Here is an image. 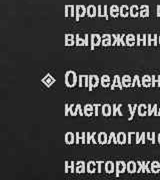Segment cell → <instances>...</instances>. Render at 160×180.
<instances>
[{"label":"cell","instance_id":"cell-18","mask_svg":"<svg viewBox=\"0 0 160 180\" xmlns=\"http://www.w3.org/2000/svg\"><path fill=\"white\" fill-rule=\"evenodd\" d=\"M121 81H122V85L124 88H128V87H132V79L130 77V75H123L121 77Z\"/></svg>","mask_w":160,"mask_h":180},{"label":"cell","instance_id":"cell-22","mask_svg":"<svg viewBox=\"0 0 160 180\" xmlns=\"http://www.w3.org/2000/svg\"><path fill=\"white\" fill-rule=\"evenodd\" d=\"M83 113L85 116H92L94 115V105L92 104H86L83 107Z\"/></svg>","mask_w":160,"mask_h":180},{"label":"cell","instance_id":"cell-38","mask_svg":"<svg viewBox=\"0 0 160 180\" xmlns=\"http://www.w3.org/2000/svg\"><path fill=\"white\" fill-rule=\"evenodd\" d=\"M95 136H96V132H87L86 133V143L89 144V143H93V144H96V139H95Z\"/></svg>","mask_w":160,"mask_h":180},{"label":"cell","instance_id":"cell-31","mask_svg":"<svg viewBox=\"0 0 160 180\" xmlns=\"http://www.w3.org/2000/svg\"><path fill=\"white\" fill-rule=\"evenodd\" d=\"M130 16L133 18H136L140 16V7L138 5H132L130 6Z\"/></svg>","mask_w":160,"mask_h":180},{"label":"cell","instance_id":"cell-13","mask_svg":"<svg viewBox=\"0 0 160 180\" xmlns=\"http://www.w3.org/2000/svg\"><path fill=\"white\" fill-rule=\"evenodd\" d=\"M158 36L157 34H147V45L151 46L153 44L154 46L158 45Z\"/></svg>","mask_w":160,"mask_h":180},{"label":"cell","instance_id":"cell-17","mask_svg":"<svg viewBox=\"0 0 160 180\" xmlns=\"http://www.w3.org/2000/svg\"><path fill=\"white\" fill-rule=\"evenodd\" d=\"M70 171L71 173H74L75 172V162L74 161H65L64 163V172L67 173V172Z\"/></svg>","mask_w":160,"mask_h":180},{"label":"cell","instance_id":"cell-23","mask_svg":"<svg viewBox=\"0 0 160 180\" xmlns=\"http://www.w3.org/2000/svg\"><path fill=\"white\" fill-rule=\"evenodd\" d=\"M102 46H111L112 45V36L111 34H103L102 35V42H101Z\"/></svg>","mask_w":160,"mask_h":180},{"label":"cell","instance_id":"cell-39","mask_svg":"<svg viewBox=\"0 0 160 180\" xmlns=\"http://www.w3.org/2000/svg\"><path fill=\"white\" fill-rule=\"evenodd\" d=\"M116 136H117V141H118V144H121V145H123V144H125L127 142V135L126 133L124 132H119L116 134Z\"/></svg>","mask_w":160,"mask_h":180},{"label":"cell","instance_id":"cell-8","mask_svg":"<svg viewBox=\"0 0 160 180\" xmlns=\"http://www.w3.org/2000/svg\"><path fill=\"white\" fill-rule=\"evenodd\" d=\"M97 16L98 17H104L105 19H109V16H108V6L105 4L104 6L102 5H98L97 7Z\"/></svg>","mask_w":160,"mask_h":180},{"label":"cell","instance_id":"cell-40","mask_svg":"<svg viewBox=\"0 0 160 180\" xmlns=\"http://www.w3.org/2000/svg\"><path fill=\"white\" fill-rule=\"evenodd\" d=\"M112 36V46L121 45V36L122 34H111Z\"/></svg>","mask_w":160,"mask_h":180},{"label":"cell","instance_id":"cell-35","mask_svg":"<svg viewBox=\"0 0 160 180\" xmlns=\"http://www.w3.org/2000/svg\"><path fill=\"white\" fill-rule=\"evenodd\" d=\"M120 16L123 18L130 16V7L128 5H122L120 7Z\"/></svg>","mask_w":160,"mask_h":180},{"label":"cell","instance_id":"cell-5","mask_svg":"<svg viewBox=\"0 0 160 180\" xmlns=\"http://www.w3.org/2000/svg\"><path fill=\"white\" fill-rule=\"evenodd\" d=\"M90 44H91V49L93 50L97 46L101 45V42H102V36L99 34H91L90 35Z\"/></svg>","mask_w":160,"mask_h":180},{"label":"cell","instance_id":"cell-34","mask_svg":"<svg viewBox=\"0 0 160 180\" xmlns=\"http://www.w3.org/2000/svg\"><path fill=\"white\" fill-rule=\"evenodd\" d=\"M97 12H98V10H96V6L88 5V7H87V14L86 15L88 17H90V18H93V17H95L97 15Z\"/></svg>","mask_w":160,"mask_h":180},{"label":"cell","instance_id":"cell-54","mask_svg":"<svg viewBox=\"0 0 160 180\" xmlns=\"http://www.w3.org/2000/svg\"><path fill=\"white\" fill-rule=\"evenodd\" d=\"M157 17H160V5H157Z\"/></svg>","mask_w":160,"mask_h":180},{"label":"cell","instance_id":"cell-16","mask_svg":"<svg viewBox=\"0 0 160 180\" xmlns=\"http://www.w3.org/2000/svg\"><path fill=\"white\" fill-rule=\"evenodd\" d=\"M64 141L68 145H71V144H73L76 142V136L73 132H67L66 134H65V137H64Z\"/></svg>","mask_w":160,"mask_h":180},{"label":"cell","instance_id":"cell-21","mask_svg":"<svg viewBox=\"0 0 160 180\" xmlns=\"http://www.w3.org/2000/svg\"><path fill=\"white\" fill-rule=\"evenodd\" d=\"M104 169H105V172L108 174H111L115 172V163L112 161H107L105 162V165H104Z\"/></svg>","mask_w":160,"mask_h":180},{"label":"cell","instance_id":"cell-24","mask_svg":"<svg viewBox=\"0 0 160 180\" xmlns=\"http://www.w3.org/2000/svg\"><path fill=\"white\" fill-rule=\"evenodd\" d=\"M137 113L139 116H146L148 115V106L145 104H139L137 108Z\"/></svg>","mask_w":160,"mask_h":180},{"label":"cell","instance_id":"cell-50","mask_svg":"<svg viewBox=\"0 0 160 180\" xmlns=\"http://www.w3.org/2000/svg\"><path fill=\"white\" fill-rule=\"evenodd\" d=\"M146 133L145 132H142L140 134V143H142V144H145V142H146Z\"/></svg>","mask_w":160,"mask_h":180},{"label":"cell","instance_id":"cell-29","mask_svg":"<svg viewBox=\"0 0 160 180\" xmlns=\"http://www.w3.org/2000/svg\"><path fill=\"white\" fill-rule=\"evenodd\" d=\"M148 106V116H151V115H154V116H158V105L157 104H154L153 106L151 104H147Z\"/></svg>","mask_w":160,"mask_h":180},{"label":"cell","instance_id":"cell-41","mask_svg":"<svg viewBox=\"0 0 160 180\" xmlns=\"http://www.w3.org/2000/svg\"><path fill=\"white\" fill-rule=\"evenodd\" d=\"M140 7V17H148L149 16V6L148 5H141Z\"/></svg>","mask_w":160,"mask_h":180},{"label":"cell","instance_id":"cell-33","mask_svg":"<svg viewBox=\"0 0 160 180\" xmlns=\"http://www.w3.org/2000/svg\"><path fill=\"white\" fill-rule=\"evenodd\" d=\"M98 143L101 145L108 143V136L106 134V132H100L98 133Z\"/></svg>","mask_w":160,"mask_h":180},{"label":"cell","instance_id":"cell-42","mask_svg":"<svg viewBox=\"0 0 160 180\" xmlns=\"http://www.w3.org/2000/svg\"><path fill=\"white\" fill-rule=\"evenodd\" d=\"M138 108L137 104H134V105H131V104H128V111L130 113V117L128 118V120H132L134 117V114L136 112V109Z\"/></svg>","mask_w":160,"mask_h":180},{"label":"cell","instance_id":"cell-53","mask_svg":"<svg viewBox=\"0 0 160 180\" xmlns=\"http://www.w3.org/2000/svg\"><path fill=\"white\" fill-rule=\"evenodd\" d=\"M85 41H86V45H85V46H88V45H89V42H88V34H85Z\"/></svg>","mask_w":160,"mask_h":180},{"label":"cell","instance_id":"cell-48","mask_svg":"<svg viewBox=\"0 0 160 180\" xmlns=\"http://www.w3.org/2000/svg\"><path fill=\"white\" fill-rule=\"evenodd\" d=\"M96 163H97V172L98 173H101L102 172V166L105 165L104 161H96Z\"/></svg>","mask_w":160,"mask_h":180},{"label":"cell","instance_id":"cell-27","mask_svg":"<svg viewBox=\"0 0 160 180\" xmlns=\"http://www.w3.org/2000/svg\"><path fill=\"white\" fill-rule=\"evenodd\" d=\"M109 13H110L111 17L117 18L120 15V8L117 5H111L110 8H109Z\"/></svg>","mask_w":160,"mask_h":180},{"label":"cell","instance_id":"cell-36","mask_svg":"<svg viewBox=\"0 0 160 180\" xmlns=\"http://www.w3.org/2000/svg\"><path fill=\"white\" fill-rule=\"evenodd\" d=\"M121 107L122 104H113L112 105V115L116 116V115H119V116H122V112H121Z\"/></svg>","mask_w":160,"mask_h":180},{"label":"cell","instance_id":"cell-20","mask_svg":"<svg viewBox=\"0 0 160 180\" xmlns=\"http://www.w3.org/2000/svg\"><path fill=\"white\" fill-rule=\"evenodd\" d=\"M137 162L135 161H129L128 163H127V172L130 174H133V173H137Z\"/></svg>","mask_w":160,"mask_h":180},{"label":"cell","instance_id":"cell-52","mask_svg":"<svg viewBox=\"0 0 160 180\" xmlns=\"http://www.w3.org/2000/svg\"><path fill=\"white\" fill-rule=\"evenodd\" d=\"M140 134H141V133H139V132H136V134H135V136H136V144L140 143Z\"/></svg>","mask_w":160,"mask_h":180},{"label":"cell","instance_id":"cell-55","mask_svg":"<svg viewBox=\"0 0 160 180\" xmlns=\"http://www.w3.org/2000/svg\"><path fill=\"white\" fill-rule=\"evenodd\" d=\"M157 141H158V143L160 144V133H159L158 136H157Z\"/></svg>","mask_w":160,"mask_h":180},{"label":"cell","instance_id":"cell-47","mask_svg":"<svg viewBox=\"0 0 160 180\" xmlns=\"http://www.w3.org/2000/svg\"><path fill=\"white\" fill-rule=\"evenodd\" d=\"M155 135H156L155 132H152V133L148 132V133H146V138H147L148 140H150L152 144H155V142H156V137H155Z\"/></svg>","mask_w":160,"mask_h":180},{"label":"cell","instance_id":"cell-15","mask_svg":"<svg viewBox=\"0 0 160 180\" xmlns=\"http://www.w3.org/2000/svg\"><path fill=\"white\" fill-rule=\"evenodd\" d=\"M75 172L76 173H84V172H86V164L84 161L75 162Z\"/></svg>","mask_w":160,"mask_h":180},{"label":"cell","instance_id":"cell-32","mask_svg":"<svg viewBox=\"0 0 160 180\" xmlns=\"http://www.w3.org/2000/svg\"><path fill=\"white\" fill-rule=\"evenodd\" d=\"M141 83H142L143 87H150V86H152V79L150 75H143L142 79H141Z\"/></svg>","mask_w":160,"mask_h":180},{"label":"cell","instance_id":"cell-30","mask_svg":"<svg viewBox=\"0 0 160 180\" xmlns=\"http://www.w3.org/2000/svg\"><path fill=\"white\" fill-rule=\"evenodd\" d=\"M100 84L104 88L111 86L110 85V77H109V75L104 74V75H102V76H101V78H100Z\"/></svg>","mask_w":160,"mask_h":180},{"label":"cell","instance_id":"cell-57","mask_svg":"<svg viewBox=\"0 0 160 180\" xmlns=\"http://www.w3.org/2000/svg\"><path fill=\"white\" fill-rule=\"evenodd\" d=\"M158 116H160V107L158 108Z\"/></svg>","mask_w":160,"mask_h":180},{"label":"cell","instance_id":"cell-43","mask_svg":"<svg viewBox=\"0 0 160 180\" xmlns=\"http://www.w3.org/2000/svg\"><path fill=\"white\" fill-rule=\"evenodd\" d=\"M75 41H76V44L77 46H85L86 45V41H85V38H82L80 34H76L75 35Z\"/></svg>","mask_w":160,"mask_h":180},{"label":"cell","instance_id":"cell-4","mask_svg":"<svg viewBox=\"0 0 160 180\" xmlns=\"http://www.w3.org/2000/svg\"><path fill=\"white\" fill-rule=\"evenodd\" d=\"M75 18L76 20H79L80 18L84 17L87 14V7L84 5H76L75 6Z\"/></svg>","mask_w":160,"mask_h":180},{"label":"cell","instance_id":"cell-51","mask_svg":"<svg viewBox=\"0 0 160 180\" xmlns=\"http://www.w3.org/2000/svg\"><path fill=\"white\" fill-rule=\"evenodd\" d=\"M136 134V132H128V144H131V136Z\"/></svg>","mask_w":160,"mask_h":180},{"label":"cell","instance_id":"cell-9","mask_svg":"<svg viewBox=\"0 0 160 180\" xmlns=\"http://www.w3.org/2000/svg\"><path fill=\"white\" fill-rule=\"evenodd\" d=\"M78 85L79 87L85 86V87H89V75L87 74H81L78 76Z\"/></svg>","mask_w":160,"mask_h":180},{"label":"cell","instance_id":"cell-6","mask_svg":"<svg viewBox=\"0 0 160 180\" xmlns=\"http://www.w3.org/2000/svg\"><path fill=\"white\" fill-rule=\"evenodd\" d=\"M99 83H100V78L98 77V75L95 74L89 75V87H88L89 91H92V89L97 87Z\"/></svg>","mask_w":160,"mask_h":180},{"label":"cell","instance_id":"cell-37","mask_svg":"<svg viewBox=\"0 0 160 180\" xmlns=\"http://www.w3.org/2000/svg\"><path fill=\"white\" fill-rule=\"evenodd\" d=\"M150 169H151V173L157 174L160 172V162L158 161H153L150 164Z\"/></svg>","mask_w":160,"mask_h":180},{"label":"cell","instance_id":"cell-12","mask_svg":"<svg viewBox=\"0 0 160 180\" xmlns=\"http://www.w3.org/2000/svg\"><path fill=\"white\" fill-rule=\"evenodd\" d=\"M64 39H65V41H64V45L65 46H73V45L76 44L74 34H70V33L65 34Z\"/></svg>","mask_w":160,"mask_h":180},{"label":"cell","instance_id":"cell-7","mask_svg":"<svg viewBox=\"0 0 160 180\" xmlns=\"http://www.w3.org/2000/svg\"><path fill=\"white\" fill-rule=\"evenodd\" d=\"M41 82L46 86V87L49 88V87H51L54 83H55L56 80H55V78H54L51 74L48 73V74H46L45 76L41 79Z\"/></svg>","mask_w":160,"mask_h":180},{"label":"cell","instance_id":"cell-3","mask_svg":"<svg viewBox=\"0 0 160 180\" xmlns=\"http://www.w3.org/2000/svg\"><path fill=\"white\" fill-rule=\"evenodd\" d=\"M126 170H127V163H125L124 161L115 162V173H116V176H117V177L120 174L124 173Z\"/></svg>","mask_w":160,"mask_h":180},{"label":"cell","instance_id":"cell-14","mask_svg":"<svg viewBox=\"0 0 160 180\" xmlns=\"http://www.w3.org/2000/svg\"><path fill=\"white\" fill-rule=\"evenodd\" d=\"M111 90H113L115 88H119L120 90H122L123 88V85H122V81L121 79H120L119 75H115L114 79H113V82H112V85L110 86Z\"/></svg>","mask_w":160,"mask_h":180},{"label":"cell","instance_id":"cell-2","mask_svg":"<svg viewBox=\"0 0 160 180\" xmlns=\"http://www.w3.org/2000/svg\"><path fill=\"white\" fill-rule=\"evenodd\" d=\"M151 164V162L149 161H137V165H138V169H137V173H140V172H142V173H151V169L149 168V165Z\"/></svg>","mask_w":160,"mask_h":180},{"label":"cell","instance_id":"cell-1","mask_svg":"<svg viewBox=\"0 0 160 180\" xmlns=\"http://www.w3.org/2000/svg\"><path fill=\"white\" fill-rule=\"evenodd\" d=\"M64 82L67 87L69 88L74 87V86L78 83V76H77V74H76V72L72 70L67 71L64 76Z\"/></svg>","mask_w":160,"mask_h":180},{"label":"cell","instance_id":"cell-56","mask_svg":"<svg viewBox=\"0 0 160 180\" xmlns=\"http://www.w3.org/2000/svg\"><path fill=\"white\" fill-rule=\"evenodd\" d=\"M158 44L160 45V35L158 36Z\"/></svg>","mask_w":160,"mask_h":180},{"label":"cell","instance_id":"cell-26","mask_svg":"<svg viewBox=\"0 0 160 180\" xmlns=\"http://www.w3.org/2000/svg\"><path fill=\"white\" fill-rule=\"evenodd\" d=\"M125 42L127 46H134L136 44V36L134 34H127L125 37Z\"/></svg>","mask_w":160,"mask_h":180},{"label":"cell","instance_id":"cell-11","mask_svg":"<svg viewBox=\"0 0 160 180\" xmlns=\"http://www.w3.org/2000/svg\"><path fill=\"white\" fill-rule=\"evenodd\" d=\"M136 45L137 46H146L147 45V34L139 33L136 35Z\"/></svg>","mask_w":160,"mask_h":180},{"label":"cell","instance_id":"cell-19","mask_svg":"<svg viewBox=\"0 0 160 180\" xmlns=\"http://www.w3.org/2000/svg\"><path fill=\"white\" fill-rule=\"evenodd\" d=\"M96 166H97V163L95 161H88L86 164V172H88L90 174H93L96 172Z\"/></svg>","mask_w":160,"mask_h":180},{"label":"cell","instance_id":"cell-44","mask_svg":"<svg viewBox=\"0 0 160 180\" xmlns=\"http://www.w3.org/2000/svg\"><path fill=\"white\" fill-rule=\"evenodd\" d=\"M152 87H160V75H152Z\"/></svg>","mask_w":160,"mask_h":180},{"label":"cell","instance_id":"cell-25","mask_svg":"<svg viewBox=\"0 0 160 180\" xmlns=\"http://www.w3.org/2000/svg\"><path fill=\"white\" fill-rule=\"evenodd\" d=\"M101 112H102L103 116H110L112 113V106L110 104H104L101 106Z\"/></svg>","mask_w":160,"mask_h":180},{"label":"cell","instance_id":"cell-28","mask_svg":"<svg viewBox=\"0 0 160 180\" xmlns=\"http://www.w3.org/2000/svg\"><path fill=\"white\" fill-rule=\"evenodd\" d=\"M75 136H76V144H79L81 142L82 144H85L86 143V133L85 132H76L75 133Z\"/></svg>","mask_w":160,"mask_h":180},{"label":"cell","instance_id":"cell-49","mask_svg":"<svg viewBox=\"0 0 160 180\" xmlns=\"http://www.w3.org/2000/svg\"><path fill=\"white\" fill-rule=\"evenodd\" d=\"M93 105H94V115H95V116H98V115H99V107H101L102 105L99 103L93 104Z\"/></svg>","mask_w":160,"mask_h":180},{"label":"cell","instance_id":"cell-10","mask_svg":"<svg viewBox=\"0 0 160 180\" xmlns=\"http://www.w3.org/2000/svg\"><path fill=\"white\" fill-rule=\"evenodd\" d=\"M75 6L74 5H65L64 6V16L68 18V17H72L73 18L75 16Z\"/></svg>","mask_w":160,"mask_h":180},{"label":"cell","instance_id":"cell-46","mask_svg":"<svg viewBox=\"0 0 160 180\" xmlns=\"http://www.w3.org/2000/svg\"><path fill=\"white\" fill-rule=\"evenodd\" d=\"M135 85H137L138 87H141V86H142V83H141V80H140V77L138 76V75H135V76L133 77V80H132V87H134Z\"/></svg>","mask_w":160,"mask_h":180},{"label":"cell","instance_id":"cell-45","mask_svg":"<svg viewBox=\"0 0 160 180\" xmlns=\"http://www.w3.org/2000/svg\"><path fill=\"white\" fill-rule=\"evenodd\" d=\"M111 142H113L114 144H118V141H117V136H116V134L114 132H111L110 135H109L108 137V143L107 144H110Z\"/></svg>","mask_w":160,"mask_h":180}]
</instances>
